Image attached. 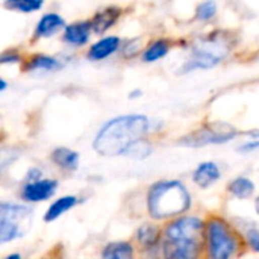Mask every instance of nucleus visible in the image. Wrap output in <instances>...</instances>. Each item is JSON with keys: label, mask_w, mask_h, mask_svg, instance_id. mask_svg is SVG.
<instances>
[{"label": "nucleus", "mask_w": 259, "mask_h": 259, "mask_svg": "<svg viewBox=\"0 0 259 259\" xmlns=\"http://www.w3.org/2000/svg\"><path fill=\"white\" fill-rule=\"evenodd\" d=\"M150 121L143 114H127L106 121L96 134L93 149L102 156H129L132 149L146 140Z\"/></svg>", "instance_id": "f257e3e1"}, {"label": "nucleus", "mask_w": 259, "mask_h": 259, "mask_svg": "<svg viewBox=\"0 0 259 259\" xmlns=\"http://www.w3.org/2000/svg\"><path fill=\"white\" fill-rule=\"evenodd\" d=\"M206 247V223L200 217L179 215L164 229L162 256L170 259H193Z\"/></svg>", "instance_id": "f03ea898"}, {"label": "nucleus", "mask_w": 259, "mask_h": 259, "mask_svg": "<svg viewBox=\"0 0 259 259\" xmlns=\"http://www.w3.org/2000/svg\"><path fill=\"white\" fill-rule=\"evenodd\" d=\"M147 212L153 220L184 215L191 208V194L179 181H159L147 191Z\"/></svg>", "instance_id": "7ed1b4c3"}, {"label": "nucleus", "mask_w": 259, "mask_h": 259, "mask_svg": "<svg viewBox=\"0 0 259 259\" xmlns=\"http://www.w3.org/2000/svg\"><path fill=\"white\" fill-rule=\"evenodd\" d=\"M231 50H232V35L225 30H215L194 44L190 58L181 67L179 73L212 68L222 64Z\"/></svg>", "instance_id": "20e7f679"}, {"label": "nucleus", "mask_w": 259, "mask_h": 259, "mask_svg": "<svg viewBox=\"0 0 259 259\" xmlns=\"http://www.w3.org/2000/svg\"><path fill=\"white\" fill-rule=\"evenodd\" d=\"M240 250V238L234 228L222 217L206 222V253L212 259H228Z\"/></svg>", "instance_id": "39448f33"}, {"label": "nucleus", "mask_w": 259, "mask_h": 259, "mask_svg": "<svg viewBox=\"0 0 259 259\" xmlns=\"http://www.w3.org/2000/svg\"><path fill=\"white\" fill-rule=\"evenodd\" d=\"M32 208L27 205L3 202L0 205V243H9L27 235L32 226Z\"/></svg>", "instance_id": "423d86ee"}, {"label": "nucleus", "mask_w": 259, "mask_h": 259, "mask_svg": "<svg viewBox=\"0 0 259 259\" xmlns=\"http://www.w3.org/2000/svg\"><path fill=\"white\" fill-rule=\"evenodd\" d=\"M237 135H238V131L235 129V126H232L229 123H223V121H215V123L203 124L197 131L182 137L179 140V144L185 146V147L199 149V147H205V146H211V144L229 143Z\"/></svg>", "instance_id": "0eeeda50"}, {"label": "nucleus", "mask_w": 259, "mask_h": 259, "mask_svg": "<svg viewBox=\"0 0 259 259\" xmlns=\"http://www.w3.org/2000/svg\"><path fill=\"white\" fill-rule=\"evenodd\" d=\"M58 190V181L55 179H38L33 182H24L21 188V199L29 203H41L55 196Z\"/></svg>", "instance_id": "6e6552de"}, {"label": "nucleus", "mask_w": 259, "mask_h": 259, "mask_svg": "<svg viewBox=\"0 0 259 259\" xmlns=\"http://www.w3.org/2000/svg\"><path fill=\"white\" fill-rule=\"evenodd\" d=\"M65 26H67L65 20L59 14H56V12L44 14L39 18V21L36 23V26H35L33 35H32V41L42 39V38H52L58 32L64 30Z\"/></svg>", "instance_id": "1a4fd4ad"}, {"label": "nucleus", "mask_w": 259, "mask_h": 259, "mask_svg": "<svg viewBox=\"0 0 259 259\" xmlns=\"http://www.w3.org/2000/svg\"><path fill=\"white\" fill-rule=\"evenodd\" d=\"M93 23L90 21H76L71 24H67L62 32V41L73 47H82L90 41V36L93 33Z\"/></svg>", "instance_id": "9d476101"}, {"label": "nucleus", "mask_w": 259, "mask_h": 259, "mask_svg": "<svg viewBox=\"0 0 259 259\" xmlns=\"http://www.w3.org/2000/svg\"><path fill=\"white\" fill-rule=\"evenodd\" d=\"M121 47V39L118 36H103L99 41H96L90 49H88V59L90 61H103L109 56H112L118 49Z\"/></svg>", "instance_id": "9b49d317"}, {"label": "nucleus", "mask_w": 259, "mask_h": 259, "mask_svg": "<svg viewBox=\"0 0 259 259\" xmlns=\"http://www.w3.org/2000/svg\"><path fill=\"white\" fill-rule=\"evenodd\" d=\"M137 243L146 249V250H153L162 246V238H164V232L152 223H144L137 229L135 234Z\"/></svg>", "instance_id": "f8f14e48"}, {"label": "nucleus", "mask_w": 259, "mask_h": 259, "mask_svg": "<svg viewBox=\"0 0 259 259\" xmlns=\"http://www.w3.org/2000/svg\"><path fill=\"white\" fill-rule=\"evenodd\" d=\"M220 178H222V171L219 165L211 161L199 164L193 173V182L202 190L212 187L217 181H220Z\"/></svg>", "instance_id": "ddd939ff"}, {"label": "nucleus", "mask_w": 259, "mask_h": 259, "mask_svg": "<svg viewBox=\"0 0 259 259\" xmlns=\"http://www.w3.org/2000/svg\"><path fill=\"white\" fill-rule=\"evenodd\" d=\"M120 17H121V9L117 8V6H108V8L100 9L91 18L94 33L103 35L105 32H108L118 21Z\"/></svg>", "instance_id": "4468645a"}, {"label": "nucleus", "mask_w": 259, "mask_h": 259, "mask_svg": "<svg viewBox=\"0 0 259 259\" xmlns=\"http://www.w3.org/2000/svg\"><path fill=\"white\" fill-rule=\"evenodd\" d=\"M50 159L64 171H76L79 167V153L68 147H56L52 152Z\"/></svg>", "instance_id": "2eb2a0df"}, {"label": "nucleus", "mask_w": 259, "mask_h": 259, "mask_svg": "<svg viewBox=\"0 0 259 259\" xmlns=\"http://www.w3.org/2000/svg\"><path fill=\"white\" fill-rule=\"evenodd\" d=\"M62 67V62L55 58V56H49V55H33L32 58H29L24 65H23V71L32 73V71H56Z\"/></svg>", "instance_id": "dca6fc26"}, {"label": "nucleus", "mask_w": 259, "mask_h": 259, "mask_svg": "<svg viewBox=\"0 0 259 259\" xmlns=\"http://www.w3.org/2000/svg\"><path fill=\"white\" fill-rule=\"evenodd\" d=\"M77 197L76 196H62V197H59V199H56L50 206H49V209L46 211V214H44V222L46 223H52V222H55V220H58L61 215H64L65 212H68L70 209H73L76 205H77Z\"/></svg>", "instance_id": "f3484780"}, {"label": "nucleus", "mask_w": 259, "mask_h": 259, "mask_svg": "<svg viewBox=\"0 0 259 259\" xmlns=\"http://www.w3.org/2000/svg\"><path fill=\"white\" fill-rule=\"evenodd\" d=\"M135 250L129 241H112L108 243L102 250L103 259H131L134 258Z\"/></svg>", "instance_id": "a211bd4d"}, {"label": "nucleus", "mask_w": 259, "mask_h": 259, "mask_svg": "<svg viewBox=\"0 0 259 259\" xmlns=\"http://www.w3.org/2000/svg\"><path fill=\"white\" fill-rule=\"evenodd\" d=\"M228 191L231 193V196H234L238 200H247L255 193V184L246 176H238L229 182Z\"/></svg>", "instance_id": "6ab92c4d"}, {"label": "nucleus", "mask_w": 259, "mask_h": 259, "mask_svg": "<svg viewBox=\"0 0 259 259\" xmlns=\"http://www.w3.org/2000/svg\"><path fill=\"white\" fill-rule=\"evenodd\" d=\"M170 52V41L168 39H155L152 41L141 53V58L144 62H156L162 58H165Z\"/></svg>", "instance_id": "aec40b11"}, {"label": "nucleus", "mask_w": 259, "mask_h": 259, "mask_svg": "<svg viewBox=\"0 0 259 259\" xmlns=\"http://www.w3.org/2000/svg\"><path fill=\"white\" fill-rule=\"evenodd\" d=\"M5 8L23 14L36 12L44 6V0H5Z\"/></svg>", "instance_id": "412c9836"}, {"label": "nucleus", "mask_w": 259, "mask_h": 259, "mask_svg": "<svg viewBox=\"0 0 259 259\" xmlns=\"http://www.w3.org/2000/svg\"><path fill=\"white\" fill-rule=\"evenodd\" d=\"M217 15V3L214 0L202 2L196 9V18L199 21H211Z\"/></svg>", "instance_id": "4be33fe9"}, {"label": "nucleus", "mask_w": 259, "mask_h": 259, "mask_svg": "<svg viewBox=\"0 0 259 259\" xmlns=\"http://www.w3.org/2000/svg\"><path fill=\"white\" fill-rule=\"evenodd\" d=\"M244 240H246L247 247L252 252L259 253V228H256L255 225H252L250 228H247L244 231Z\"/></svg>", "instance_id": "5701e85b"}, {"label": "nucleus", "mask_w": 259, "mask_h": 259, "mask_svg": "<svg viewBox=\"0 0 259 259\" xmlns=\"http://www.w3.org/2000/svg\"><path fill=\"white\" fill-rule=\"evenodd\" d=\"M20 62H21V55L17 50H5L0 56L2 65H11V64H20Z\"/></svg>", "instance_id": "b1692460"}, {"label": "nucleus", "mask_w": 259, "mask_h": 259, "mask_svg": "<svg viewBox=\"0 0 259 259\" xmlns=\"http://www.w3.org/2000/svg\"><path fill=\"white\" fill-rule=\"evenodd\" d=\"M259 149V135H253L252 138L246 140L240 147H238V152L241 153H252L255 150Z\"/></svg>", "instance_id": "393cba45"}, {"label": "nucleus", "mask_w": 259, "mask_h": 259, "mask_svg": "<svg viewBox=\"0 0 259 259\" xmlns=\"http://www.w3.org/2000/svg\"><path fill=\"white\" fill-rule=\"evenodd\" d=\"M42 178V170L39 167H30L24 176V182H33Z\"/></svg>", "instance_id": "a878e982"}, {"label": "nucleus", "mask_w": 259, "mask_h": 259, "mask_svg": "<svg viewBox=\"0 0 259 259\" xmlns=\"http://www.w3.org/2000/svg\"><path fill=\"white\" fill-rule=\"evenodd\" d=\"M138 50H140V47H138V44L134 46V39L126 41L123 44V53H124V56H135L138 53Z\"/></svg>", "instance_id": "bb28decb"}, {"label": "nucleus", "mask_w": 259, "mask_h": 259, "mask_svg": "<svg viewBox=\"0 0 259 259\" xmlns=\"http://www.w3.org/2000/svg\"><path fill=\"white\" fill-rule=\"evenodd\" d=\"M6 88H8V83H6V80L2 77V79H0V91H6Z\"/></svg>", "instance_id": "cd10ccee"}, {"label": "nucleus", "mask_w": 259, "mask_h": 259, "mask_svg": "<svg viewBox=\"0 0 259 259\" xmlns=\"http://www.w3.org/2000/svg\"><path fill=\"white\" fill-rule=\"evenodd\" d=\"M141 94H143L141 90H137V91H132V93L129 94V97H131V99H135V97H140Z\"/></svg>", "instance_id": "c85d7f7f"}, {"label": "nucleus", "mask_w": 259, "mask_h": 259, "mask_svg": "<svg viewBox=\"0 0 259 259\" xmlns=\"http://www.w3.org/2000/svg\"><path fill=\"white\" fill-rule=\"evenodd\" d=\"M255 209H256V212H258L259 215V196L256 197V200H255Z\"/></svg>", "instance_id": "c756f323"}, {"label": "nucleus", "mask_w": 259, "mask_h": 259, "mask_svg": "<svg viewBox=\"0 0 259 259\" xmlns=\"http://www.w3.org/2000/svg\"><path fill=\"white\" fill-rule=\"evenodd\" d=\"M21 256L20 255H9V256H6V259H20Z\"/></svg>", "instance_id": "7c9ffc66"}]
</instances>
